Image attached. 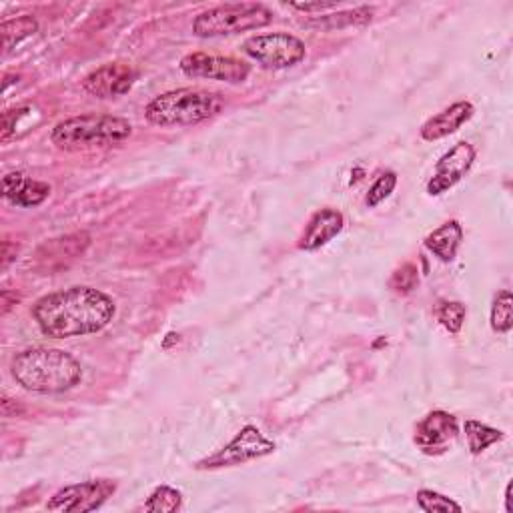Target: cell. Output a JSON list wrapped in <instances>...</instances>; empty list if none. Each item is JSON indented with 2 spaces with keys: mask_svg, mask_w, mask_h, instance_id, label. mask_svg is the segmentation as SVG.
Segmentation results:
<instances>
[{
  "mask_svg": "<svg viewBox=\"0 0 513 513\" xmlns=\"http://www.w3.org/2000/svg\"><path fill=\"white\" fill-rule=\"evenodd\" d=\"M463 429H465V437H467V447L473 455L483 453L487 447H491L493 443H497L505 437L503 431L493 429V427H489L481 421H475V419H467Z\"/></svg>",
  "mask_w": 513,
  "mask_h": 513,
  "instance_id": "cell-18",
  "label": "cell"
},
{
  "mask_svg": "<svg viewBox=\"0 0 513 513\" xmlns=\"http://www.w3.org/2000/svg\"><path fill=\"white\" fill-rule=\"evenodd\" d=\"M39 117V111L37 107L33 105H25V107H19V109H13V111H7L5 117H3V143H9L11 139H17L21 137V129L23 133H29L31 129H35L37 121H33V117Z\"/></svg>",
  "mask_w": 513,
  "mask_h": 513,
  "instance_id": "cell-17",
  "label": "cell"
},
{
  "mask_svg": "<svg viewBox=\"0 0 513 513\" xmlns=\"http://www.w3.org/2000/svg\"><path fill=\"white\" fill-rule=\"evenodd\" d=\"M181 71L191 79H209L223 83L247 81L251 67L235 57H219L209 53H191L183 57Z\"/></svg>",
  "mask_w": 513,
  "mask_h": 513,
  "instance_id": "cell-9",
  "label": "cell"
},
{
  "mask_svg": "<svg viewBox=\"0 0 513 513\" xmlns=\"http://www.w3.org/2000/svg\"><path fill=\"white\" fill-rule=\"evenodd\" d=\"M473 113H475V109H473L471 103H467V101L453 103L449 109H445L439 115L431 117L421 127V139L423 141L445 139V137L453 135L455 131H459L473 117Z\"/></svg>",
  "mask_w": 513,
  "mask_h": 513,
  "instance_id": "cell-15",
  "label": "cell"
},
{
  "mask_svg": "<svg viewBox=\"0 0 513 513\" xmlns=\"http://www.w3.org/2000/svg\"><path fill=\"white\" fill-rule=\"evenodd\" d=\"M297 11L303 13H313V11H329V9H337V3H313V5H291Z\"/></svg>",
  "mask_w": 513,
  "mask_h": 513,
  "instance_id": "cell-27",
  "label": "cell"
},
{
  "mask_svg": "<svg viewBox=\"0 0 513 513\" xmlns=\"http://www.w3.org/2000/svg\"><path fill=\"white\" fill-rule=\"evenodd\" d=\"M505 511L507 513L513 511V505H511V483L505 487Z\"/></svg>",
  "mask_w": 513,
  "mask_h": 513,
  "instance_id": "cell-28",
  "label": "cell"
},
{
  "mask_svg": "<svg viewBox=\"0 0 513 513\" xmlns=\"http://www.w3.org/2000/svg\"><path fill=\"white\" fill-rule=\"evenodd\" d=\"M457 419L447 411H431L415 429V443L427 455H439L447 451V445L457 437Z\"/></svg>",
  "mask_w": 513,
  "mask_h": 513,
  "instance_id": "cell-12",
  "label": "cell"
},
{
  "mask_svg": "<svg viewBox=\"0 0 513 513\" xmlns=\"http://www.w3.org/2000/svg\"><path fill=\"white\" fill-rule=\"evenodd\" d=\"M417 505L427 513H437V511H441V513H449V511L459 513L461 511L459 503H455L453 499H449V497H445L437 491H431V489H421L417 493Z\"/></svg>",
  "mask_w": 513,
  "mask_h": 513,
  "instance_id": "cell-24",
  "label": "cell"
},
{
  "mask_svg": "<svg viewBox=\"0 0 513 513\" xmlns=\"http://www.w3.org/2000/svg\"><path fill=\"white\" fill-rule=\"evenodd\" d=\"M345 219L339 211L335 209H321L317 211L311 221L307 223L301 239H299V249L303 251H317L329 241H333L341 231H343Z\"/></svg>",
  "mask_w": 513,
  "mask_h": 513,
  "instance_id": "cell-13",
  "label": "cell"
},
{
  "mask_svg": "<svg viewBox=\"0 0 513 513\" xmlns=\"http://www.w3.org/2000/svg\"><path fill=\"white\" fill-rule=\"evenodd\" d=\"M419 271H417V267L413 265V263H405L403 267H399L395 273H393V277H391V281H389V287L395 291V293H401V295H405V293H411L415 287H417V283H419V275H417Z\"/></svg>",
  "mask_w": 513,
  "mask_h": 513,
  "instance_id": "cell-26",
  "label": "cell"
},
{
  "mask_svg": "<svg viewBox=\"0 0 513 513\" xmlns=\"http://www.w3.org/2000/svg\"><path fill=\"white\" fill-rule=\"evenodd\" d=\"M395 187H397V175H395L393 171L383 173V175L371 185V189H369V193H367V197H365V205H367L369 209H375L379 203H383V201L395 191Z\"/></svg>",
  "mask_w": 513,
  "mask_h": 513,
  "instance_id": "cell-25",
  "label": "cell"
},
{
  "mask_svg": "<svg viewBox=\"0 0 513 513\" xmlns=\"http://www.w3.org/2000/svg\"><path fill=\"white\" fill-rule=\"evenodd\" d=\"M137 77V69L129 63H107L85 77L83 89L95 99H119L133 89Z\"/></svg>",
  "mask_w": 513,
  "mask_h": 513,
  "instance_id": "cell-10",
  "label": "cell"
},
{
  "mask_svg": "<svg viewBox=\"0 0 513 513\" xmlns=\"http://www.w3.org/2000/svg\"><path fill=\"white\" fill-rule=\"evenodd\" d=\"M15 381L35 393H63L83 379L81 363L67 351L35 347L15 355L11 363Z\"/></svg>",
  "mask_w": 513,
  "mask_h": 513,
  "instance_id": "cell-2",
  "label": "cell"
},
{
  "mask_svg": "<svg viewBox=\"0 0 513 513\" xmlns=\"http://www.w3.org/2000/svg\"><path fill=\"white\" fill-rule=\"evenodd\" d=\"M273 23V13L259 3L223 5L201 13L193 23V33L201 39L233 37L247 31H257Z\"/></svg>",
  "mask_w": 513,
  "mask_h": 513,
  "instance_id": "cell-5",
  "label": "cell"
},
{
  "mask_svg": "<svg viewBox=\"0 0 513 513\" xmlns=\"http://www.w3.org/2000/svg\"><path fill=\"white\" fill-rule=\"evenodd\" d=\"M37 31H39V23L33 17H29V15L13 19V21H5L3 27H0V33H3L5 53H9L21 41L33 37Z\"/></svg>",
  "mask_w": 513,
  "mask_h": 513,
  "instance_id": "cell-20",
  "label": "cell"
},
{
  "mask_svg": "<svg viewBox=\"0 0 513 513\" xmlns=\"http://www.w3.org/2000/svg\"><path fill=\"white\" fill-rule=\"evenodd\" d=\"M117 491V483L111 479H91L59 489L47 503L49 511L61 513H89L101 509L109 497Z\"/></svg>",
  "mask_w": 513,
  "mask_h": 513,
  "instance_id": "cell-8",
  "label": "cell"
},
{
  "mask_svg": "<svg viewBox=\"0 0 513 513\" xmlns=\"http://www.w3.org/2000/svg\"><path fill=\"white\" fill-rule=\"evenodd\" d=\"M439 323L449 331V333H459L467 315V307L459 301H443L435 309Z\"/></svg>",
  "mask_w": 513,
  "mask_h": 513,
  "instance_id": "cell-23",
  "label": "cell"
},
{
  "mask_svg": "<svg viewBox=\"0 0 513 513\" xmlns=\"http://www.w3.org/2000/svg\"><path fill=\"white\" fill-rule=\"evenodd\" d=\"M463 241V229L457 221H447L433 233L425 237V247L431 251L439 261L451 263L457 257L459 245Z\"/></svg>",
  "mask_w": 513,
  "mask_h": 513,
  "instance_id": "cell-16",
  "label": "cell"
},
{
  "mask_svg": "<svg viewBox=\"0 0 513 513\" xmlns=\"http://www.w3.org/2000/svg\"><path fill=\"white\" fill-rule=\"evenodd\" d=\"M243 53L257 61L263 69H289L299 65L305 55V43L289 33H271V35H257L245 41Z\"/></svg>",
  "mask_w": 513,
  "mask_h": 513,
  "instance_id": "cell-6",
  "label": "cell"
},
{
  "mask_svg": "<svg viewBox=\"0 0 513 513\" xmlns=\"http://www.w3.org/2000/svg\"><path fill=\"white\" fill-rule=\"evenodd\" d=\"M275 451V443L269 441L255 425H245L235 439L219 449L217 453L201 459L195 467L197 469H221V467H233L241 465L265 455H271Z\"/></svg>",
  "mask_w": 513,
  "mask_h": 513,
  "instance_id": "cell-7",
  "label": "cell"
},
{
  "mask_svg": "<svg viewBox=\"0 0 513 513\" xmlns=\"http://www.w3.org/2000/svg\"><path fill=\"white\" fill-rule=\"evenodd\" d=\"M115 301L93 287L49 293L33 305V319L53 339H71L103 331L115 317Z\"/></svg>",
  "mask_w": 513,
  "mask_h": 513,
  "instance_id": "cell-1",
  "label": "cell"
},
{
  "mask_svg": "<svg viewBox=\"0 0 513 513\" xmlns=\"http://www.w3.org/2000/svg\"><path fill=\"white\" fill-rule=\"evenodd\" d=\"M223 107L219 93L177 89L155 97L145 109V119L157 127H191L217 117Z\"/></svg>",
  "mask_w": 513,
  "mask_h": 513,
  "instance_id": "cell-3",
  "label": "cell"
},
{
  "mask_svg": "<svg viewBox=\"0 0 513 513\" xmlns=\"http://www.w3.org/2000/svg\"><path fill=\"white\" fill-rule=\"evenodd\" d=\"M183 503V495L181 491L169 487V485H161L157 487L147 503H145V511H155V513H173L177 509H181Z\"/></svg>",
  "mask_w": 513,
  "mask_h": 513,
  "instance_id": "cell-22",
  "label": "cell"
},
{
  "mask_svg": "<svg viewBox=\"0 0 513 513\" xmlns=\"http://www.w3.org/2000/svg\"><path fill=\"white\" fill-rule=\"evenodd\" d=\"M373 19V11L367 7H359L353 11H345V13H337L331 17H321L317 21H313V27L319 29H327V31H339V29H347V27H363L367 23H371Z\"/></svg>",
  "mask_w": 513,
  "mask_h": 513,
  "instance_id": "cell-19",
  "label": "cell"
},
{
  "mask_svg": "<svg viewBox=\"0 0 513 513\" xmlns=\"http://www.w3.org/2000/svg\"><path fill=\"white\" fill-rule=\"evenodd\" d=\"M131 135L133 125L123 117L81 115L59 123L51 133V141L61 151L77 153L125 143Z\"/></svg>",
  "mask_w": 513,
  "mask_h": 513,
  "instance_id": "cell-4",
  "label": "cell"
},
{
  "mask_svg": "<svg viewBox=\"0 0 513 513\" xmlns=\"http://www.w3.org/2000/svg\"><path fill=\"white\" fill-rule=\"evenodd\" d=\"M491 329L495 333H507L513 327V297L509 291H499L491 305Z\"/></svg>",
  "mask_w": 513,
  "mask_h": 513,
  "instance_id": "cell-21",
  "label": "cell"
},
{
  "mask_svg": "<svg viewBox=\"0 0 513 513\" xmlns=\"http://www.w3.org/2000/svg\"><path fill=\"white\" fill-rule=\"evenodd\" d=\"M475 161V149L469 143H457L453 149H449L435 165V175L427 183V193L431 197H437L451 187H455L465 173L471 169Z\"/></svg>",
  "mask_w": 513,
  "mask_h": 513,
  "instance_id": "cell-11",
  "label": "cell"
},
{
  "mask_svg": "<svg viewBox=\"0 0 513 513\" xmlns=\"http://www.w3.org/2000/svg\"><path fill=\"white\" fill-rule=\"evenodd\" d=\"M3 195L17 207H39L51 197V185L33 181L23 173H9L3 179Z\"/></svg>",
  "mask_w": 513,
  "mask_h": 513,
  "instance_id": "cell-14",
  "label": "cell"
}]
</instances>
